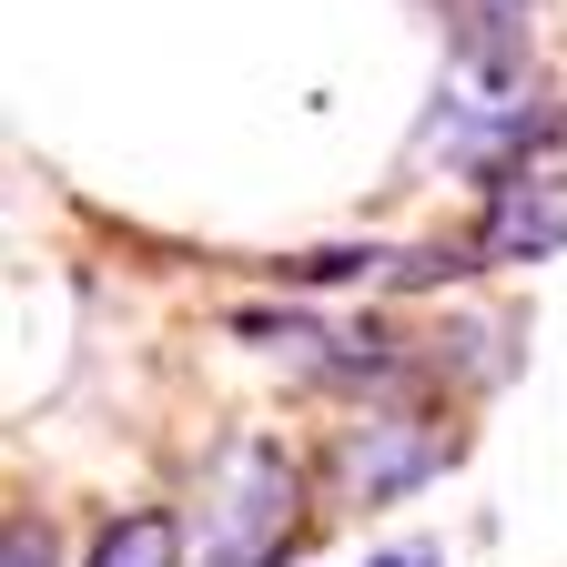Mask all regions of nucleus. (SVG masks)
Listing matches in <instances>:
<instances>
[{"mask_svg":"<svg viewBox=\"0 0 567 567\" xmlns=\"http://www.w3.org/2000/svg\"><path fill=\"white\" fill-rule=\"evenodd\" d=\"M0 567H51V527H41V517H11V537H0Z\"/></svg>","mask_w":567,"mask_h":567,"instance_id":"6","label":"nucleus"},{"mask_svg":"<svg viewBox=\"0 0 567 567\" xmlns=\"http://www.w3.org/2000/svg\"><path fill=\"white\" fill-rule=\"evenodd\" d=\"M365 567H446V547H436V537H395V547H375Z\"/></svg>","mask_w":567,"mask_h":567,"instance_id":"7","label":"nucleus"},{"mask_svg":"<svg viewBox=\"0 0 567 567\" xmlns=\"http://www.w3.org/2000/svg\"><path fill=\"white\" fill-rule=\"evenodd\" d=\"M456 456V436L446 425H425V415H354L344 425V446H334V476H344V496H405V486H425Z\"/></svg>","mask_w":567,"mask_h":567,"instance_id":"2","label":"nucleus"},{"mask_svg":"<svg viewBox=\"0 0 567 567\" xmlns=\"http://www.w3.org/2000/svg\"><path fill=\"white\" fill-rule=\"evenodd\" d=\"M456 61H466V82L507 92L527 71V0H456Z\"/></svg>","mask_w":567,"mask_h":567,"instance_id":"4","label":"nucleus"},{"mask_svg":"<svg viewBox=\"0 0 567 567\" xmlns=\"http://www.w3.org/2000/svg\"><path fill=\"white\" fill-rule=\"evenodd\" d=\"M557 244H567V183L557 173H496L486 224H476V264H547Z\"/></svg>","mask_w":567,"mask_h":567,"instance_id":"3","label":"nucleus"},{"mask_svg":"<svg viewBox=\"0 0 567 567\" xmlns=\"http://www.w3.org/2000/svg\"><path fill=\"white\" fill-rule=\"evenodd\" d=\"M92 567H183V527L163 507H132L92 537Z\"/></svg>","mask_w":567,"mask_h":567,"instance_id":"5","label":"nucleus"},{"mask_svg":"<svg viewBox=\"0 0 567 567\" xmlns=\"http://www.w3.org/2000/svg\"><path fill=\"white\" fill-rule=\"evenodd\" d=\"M305 507V476L274 436H234L203 476V567H284Z\"/></svg>","mask_w":567,"mask_h":567,"instance_id":"1","label":"nucleus"}]
</instances>
